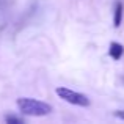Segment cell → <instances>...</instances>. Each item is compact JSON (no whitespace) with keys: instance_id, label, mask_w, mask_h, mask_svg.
I'll list each match as a JSON object with an SVG mask.
<instances>
[{"instance_id":"1","label":"cell","mask_w":124,"mask_h":124,"mask_svg":"<svg viewBox=\"0 0 124 124\" xmlns=\"http://www.w3.org/2000/svg\"><path fill=\"white\" fill-rule=\"evenodd\" d=\"M17 107L24 115H30V116H46L52 112V107L49 104L42 102V101L31 99V97H19Z\"/></svg>"},{"instance_id":"2","label":"cell","mask_w":124,"mask_h":124,"mask_svg":"<svg viewBox=\"0 0 124 124\" xmlns=\"http://www.w3.org/2000/svg\"><path fill=\"white\" fill-rule=\"evenodd\" d=\"M55 93H57L61 99H64L66 102L72 104V105H79V107H88L90 105V101H88V97L85 96V94L72 91V90H69V88H57Z\"/></svg>"},{"instance_id":"3","label":"cell","mask_w":124,"mask_h":124,"mask_svg":"<svg viewBox=\"0 0 124 124\" xmlns=\"http://www.w3.org/2000/svg\"><path fill=\"white\" fill-rule=\"evenodd\" d=\"M108 54H110V57H112L113 60H119V58L123 57V54H124V46L119 44V42H115V41H113L112 44H110Z\"/></svg>"},{"instance_id":"4","label":"cell","mask_w":124,"mask_h":124,"mask_svg":"<svg viewBox=\"0 0 124 124\" xmlns=\"http://www.w3.org/2000/svg\"><path fill=\"white\" fill-rule=\"evenodd\" d=\"M123 13H124L123 3L121 2H116L115 3V13H113V25H115V27H119V25H121Z\"/></svg>"},{"instance_id":"5","label":"cell","mask_w":124,"mask_h":124,"mask_svg":"<svg viewBox=\"0 0 124 124\" xmlns=\"http://www.w3.org/2000/svg\"><path fill=\"white\" fill-rule=\"evenodd\" d=\"M5 119H6V123H9V124H22V123H24V119L17 118V116H13V115L6 116Z\"/></svg>"},{"instance_id":"6","label":"cell","mask_w":124,"mask_h":124,"mask_svg":"<svg viewBox=\"0 0 124 124\" xmlns=\"http://www.w3.org/2000/svg\"><path fill=\"white\" fill-rule=\"evenodd\" d=\"M115 116H116V118H119V119H124V110H116Z\"/></svg>"},{"instance_id":"7","label":"cell","mask_w":124,"mask_h":124,"mask_svg":"<svg viewBox=\"0 0 124 124\" xmlns=\"http://www.w3.org/2000/svg\"><path fill=\"white\" fill-rule=\"evenodd\" d=\"M123 80H124V79H123Z\"/></svg>"}]
</instances>
